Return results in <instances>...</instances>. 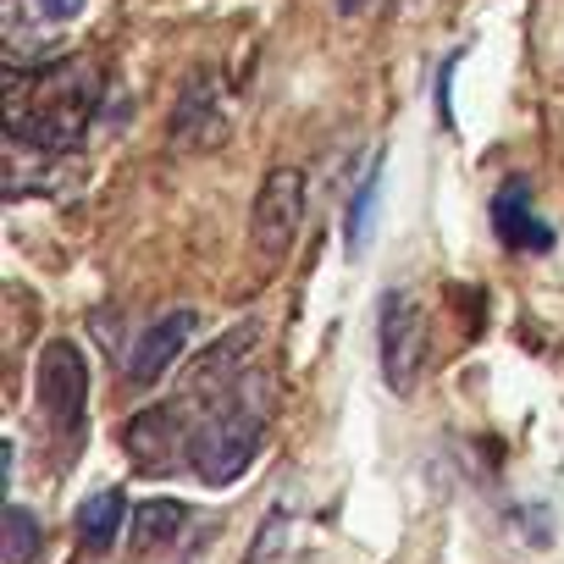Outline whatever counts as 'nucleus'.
<instances>
[{"mask_svg":"<svg viewBox=\"0 0 564 564\" xmlns=\"http://www.w3.org/2000/svg\"><path fill=\"white\" fill-rule=\"evenodd\" d=\"M366 7H371V0H338V12H344V18H355V12H366Z\"/></svg>","mask_w":564,"mask_h":564,"instance_id":"nucleus-16","label":"nucleus"},{"mask_svg":"<svg viewBox=\"0 0 564 564\" xmlns=\"http://www.w3.org/2000/svg\"><path fill=\"white\" fill-rule=\"evenodd\" d=\"M56 18L40 7V0H7L0 12V40H7V67H40L56 51Z\"/></svg>","mask_w":564,"mask_h":564,"instance_id":"nucleus-9","label":"nucleus"},{"mask_svg":"<svg viewBox=\"0 0 564 564\" xmlns=\"http://www.w3.org/2000/svg\"><path fill=\"white\" fill-rule=\"evenodd\" d=\"M106 95L100 62H40L7 73V128L40 155H62L84 139Z\"/></svg>","mask_w":564,"mask_h":564,"instance_id":"nucleus-1","label":"nucleus"},{"mask_svg":"<svg viewBox=\"0 0 564 564\" xmlns=\"http://www.w3.org/2000/svg\"><path fill=\"white\" fill-rule=\"evenodd\" d=\"M377 355H382V382L404 399L415 393L421 371H426V311L415 305V294H382V316H377Z\"/></svg>","mask_w":564,"mask_h":564,"instance_id":"nucleus-5","label":"nucleus"},{"mask_svg":"<svg viewBox=\"0 0 564 564\" xmlns=\"http://www.w3.org/2000/svg\"><path fill=\"white\" fill-rule=\"evenodd\" d=\"M254 448H260V404L249 399V377H243V388L227 404L205 410V421L194 426L188 465L205 487H232L249 470Z\"/></svg>","mask_w":564,"mask_h":564,"instance_id":"nucleus-2","label":"nucleus"},{"mask_svg":"<svg viewBox=\"0 0 564 564\" xmlns=\"http://www.w3.org/2000/svg\"><path fill=\"white\" fill-rule=\"evenodd\" d=\"M122 525H128V498L122 492L106 487V492H95V498L78 503V536H84V547H111Z\"/></svg>","mask_w":564,"mask_h":564,"instance_id":"nucleus-11","label":"nucleus"},{"mask_svg":"<svg viewBox=\"0 0 564 564\" xmlns=\"http://www.w3.org/2000/svg\"><path fill=\"white\" fill-rule=\"evenodd\" d=\"M40 547H45V525L23 503H12L7 509V564H34Z\"/></svg>","mask_w":564,"mask_h":564,"instance_id":"nucleus-13","label":"nucleus"},{"mask_svg":"<svg viewBox=\"0 0 564 564\" xmlns=\"http://www.w3.org/2000/svg\"><path fill=\"white\" fill-rule=\"evenodd\" d=\"M40 7H45V12L56 18V23H73V18L84 12V0H40Z\"/></svg>","mask_w":564,"mask_h":564,"instance_id":"nucleus-15","label":"nucleus"},{"mask_svg":"<svg viewBox=\"0 0 564 564\" xmlns=\"http://www.w3.org/2000/svg\"><path fill=\"white\" fill-rule=\"evenodd\" d=\"M520 199H525L520 188H503V194H498V232H503V243H514V249H531V243L542 249L547 232L531 221V210H520Z\"/></svg>","mask_w":564,"mask_h":564,"instance_id":"nucleus-12","label":"nucleus"},{"mask_svg":"<svg viewBox=\"0 0 564 564\" xmlns=\"http://www.w3.org/2000/svg\"><path fill=\"white\" fill-rule=\"evenodd\" d=\"M232 128V111H227V89L210 78V73H194L172 106V144L177 150H216Z\"/></svg>","mask_w":564,"mask_h":564,"instance_id":"nucleus-6","label":"nucleus"},{"mask_svg":"<svg viewBox=\"0 0 564 564\" xmlns=\"http://www.w3.org/2000/svg\"><path fill=\"white\" fill-rule=\"evenodd\" d=\"M305 227V172L300 166H271L249 205V254L260 265H282Z\"/></svg>","mask_w":564,"mask_h":564,"instance_id":"nucleus-3","label":"nucleus"},{"mask_svg":"<svg viewBox=\"0 0 564 564\" xmlns=\"http://www.w3.org/2000/svg\"><path fill=\"white\" fill-rule=\"evenodd\" d=\"M377 188H382V177L366 172V183H360V194H355V205H349V249H366V238H371V221H377Z\"/></svg>","mask_w":564,"mask_h":564,"instance_id":"nucleus-14","label":"nucleus"},{"mask_svg":"<svg viewBox=\"0 0 564 564\" xmlns=\"http://www.w3.org/2000/svg\"><path fill=\"white\" fill-rule=\"evenodd\" d=\"M34 388H40V410H45L51 432L73 443L84 432V421H89V360H84V349L67 344V338H51L40 349Z\"/></svg>","mask_w":564,"mask_h":564,"instance_id":"nucleus-4","label":"nucleus"},{"mask_svg":"<svg viewBox=\"0 0 564 564\" xmlns=\"http://www.w3.org/2000/svg\"><path fill=\"white\" fill-rule=\"evenodd\" d=\"M183 525H188V503H177V498H144V503H133V514H128V542H133L139 553H155V547L177 542Z\"/></svg>","mask_w":564,"mask_h":564,"instance_id":"nucleus-10","label":"nucleus"},{"mask_svg":"<svg viewBox=\"0 0 564 564\" xmlns=\"http://www.w3.org/2000/svg\"><path fill=\"white\" fill-rule=\"evenodd\" d=\"M194 327H199L194 311H166L161 322H150V327L139 333L133 355H128V388H155V382L188 355Z\"/></svg>","mask_w":564,"mask_h":564,"instance_id":"nucleus-7","label":"nucleus"},{"mask_svg":"<svg viewBox=\"0 0 564 564\" xmlns=\"http://www.w3.org/2000/svg\"><path fill=\"white\" fill-rule=\"evenodd\" d=\"M122 443H128V454H133L139 470H166L177 454L194 448V426H188V415L177 404H155V410H139L128 421Z\"/></svg>","mask_w":564,"mask_h":564,"instance_id":"nucleus-8","label":"nucleus"}]
</instances>
